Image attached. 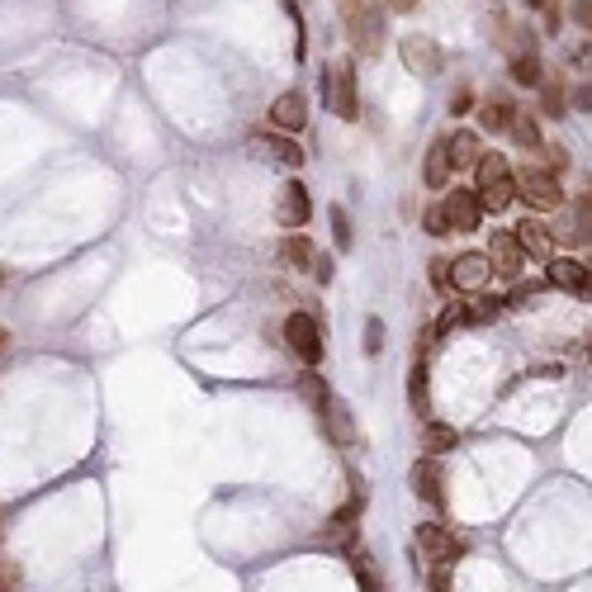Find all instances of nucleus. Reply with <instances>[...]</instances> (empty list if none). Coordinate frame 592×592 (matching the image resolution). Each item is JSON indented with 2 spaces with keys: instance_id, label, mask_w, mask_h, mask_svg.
I'll use <instances>...</instances> for the list:
<instances>
[{
  "instance_id": "f257e3e1",
  "label": "nucleus",
  "mask_w": 592,
  "mask_h": 592,
  "mask_svg": "<svg viewBox=\"0 0 592 592\" xmlns=\"http://www.w3.org/2000/svg\"><path fill=\"white\" fill-rule=\"evenodd\" d=\"M474 195L484 204V214H503L507 204L517 199V171L507 166L503 152H484L474 162Z\"/></svg>"
},
{
  "instance_id": "f03ea898",
  "label": "nucleus",
  "mask_w": 592,
  "mask_h": 592,
  "mask_svg": "<svg viewBox=\"0 0 592 592\" xmlns=\"http://www.w3.org/2000/svg\"><path fill=\"white\" fill-rule=\"evenodd\" d=\"M517 199H526V209H536V214H555V209H564L559 176L555 171H545V166H531V162L517 171Z\"/></svg>"
},
{
  "instance_id": "7ed1b4c3",
  "label": "nucleus",
  "mask_w": 592,
  "mask_h": 592,
  "mask_svg": "<svg viewBox=\"0 0 592 592\" xmlns=\"http://www.w3.org/2000/svg\"><path fill=\"white\" fill-rule=\"evenodd\" d=\"M323 90H327V105L337 119L346 124H356L360 119V81H356V67L351 62H337V67H327L323 72Z\"/></svg>"
},
{
  "instance_id": "20e7f679",
  "label": "nucleus",
  "mask_w": 592,
  "mask_h": 592,
  "mask_svg": "<svg viewBox=\"0 0 592 592\" xmlns=\"http://www.w3.org/2000/svg\"><path fill=\"white\" fill-rule=\"evenodd\" d=\"M413 555H422L427 564H455L465 555V540L455 536L450 526H441V521H422L413 531Z\"/></svg>"
},
{
  "instance_id": "39448f33",
  "label": "nucleus",
  "mask_w": 592,
  "mask_h": 592,
  "mask_svg": "<svg viewBox=\"0 0 592 592\" xmlns=\"http://www.w3.org/2000/svg\"><path fill=\"white\" fill-rule=\"evenodd\" d=\"M341 19H346V29H351L356 53L360 57H379V48H384V10L360 0L356 10H351V15H341Z\"/></svg>"
},
{
  "instance_id": "423d86ee",
  "label": "nucleus",
  "mask_w": 592,
  "mask_h": 592,
  "mask_svg": "<svg viewBox=\"0 0 592 592\" xmlns=\"http://www.w3.org/2000/svg\"><path fill=\"white\" fill-rule=\"evenodd\" d=\"M285 346H289V356H299L304 365H318L323 360V327H318V318L313 313H289Z\"/></svg>"
},
{
  "instance_id": "0eeeda50",
  "label": "nucleus",
  "mask_w": 592,
  "mask_h": 592,
  "mask_svg": "<svg viewBox=\"0 0 592 592\" xmlns=\"http://www.w3.org/2000/svg\"><path fill=\"white\" fill-rule=\"evenodd\" d=\"M398 57H403V67H408L413 76H422V81L441 76V67H446L441 43L427 38V34H403V38H398Z\"/></svg>"
},
{
  "instance_id": "6e6552de",
  "label": "nucleus",
  "mask_w": 592,
  "mask_h": 592,
  "mask_svg": "<svg viewBox=\"0 0 592 592\" xmlns=\"http://www.w3.org/2000/svg\"><path fill=\"white\" fill-rule=\"evenodd\" d=\"M488 270L498 275V280H507V285H517L521 270H526V252L517 247V237H512V228H498V233L488 237Z\"/></svg>"
},
{
  "instance_id": "1a4fd4ad",
  "label": "nucleus",
  "mask_w": 592,
  "mask_h": 592,
  "mask_svg": "<svg viewBox=\"0 0 592 592\" xmlns=\"http://www.w3.org/2000/svg\"><path fill=\"white\" fill-rule=\"evenodd\" d=\"M588 242H592V185L574 199V204H569L564 223L555 228V247H569V252H578V247H588Z\"/></svg>"
},
{
  "instance_id": "9d476101",
  "label": "nucleus",
  "mask_w": 592,
  "mask_h": 592,
  "mask_svg": "<svg viewBox=\"0 0 592 592\" xmlns=\"http://www.w3.org/2000/svg\"><path fill=\"white\" fill-rule=\"evenodd\" d=\"M275 218H280V228H289V233L308 228V218H313V195H308L304 180H285V185H280V204H275Z\"/></svg>"
},
{
  "instance_id": "9b49d317",
  "label": "nucleus",
  "mask_w": 592,
  "mask_h": 592,
  "mask_svg": "<svg viewBox=\"0 0 592 592\" xmlns=\"http://www.w3.org/2000/svg\"><path fill=\"white\" fill-rule=\"evenodd\" d=\"M545 285L564 289V294H578V299H588L592 294L588 266H583L578 256H550V261H545Z\"/></svg>"
},
{
  "instance_id": "f8f14e48",
  "label": "nucleus",
  "mask_w": 592,
  "mask_h": 592,
  "mask_svg": "<svg viewBox=\"0 0 592 592\" xmlns=\"http://www.w3.org/2000/svg\"><path fill=\"white\" fill-rule=\"evenodd\" d=\"M270 128L275 133H304V124H308V95L304 90H285V95H275V105H270Z\"/></svg>"
},
{
  "instance_id": "ddd939ff",
  "label": "nucleus",
  "mask_w": 592,
  "mask_h": 592,
  "mask_svg": "<svg viewBox=\"0 0 592 592\" xmlns=\"http://www.w3.org/2000/svg\"><path fill=\"white\" fill-rule=\"evenodd\" d=\"M252 152L256 157H266V162H275V166H285V171H304V147L294 143L289 133H256Z\"/></svg>"
},
{
  "instance_id": "4468645a",
  "label": "nucleus",
  "mask_w": 592,
  "mask_h": 592,
  "mask_svg": "<svg viewBox=\"0 0 592 592\" xmlns=\"http://www.w3.org/2000/svg\"><path fill=\"white\" fill-rule=\"evenodd\" d=\"M441 209H446L455 233H479V223H484V204H479V195H474V190H460V185L441 199Z\"/></svg>"
},
{
  "instance_id": "2eb2a0df",
  "label": "nucleus",
  "mask_w": 592,
  "mask_h": 592,
  "mask_svg": "<svg viewBox=\"0 0 592 592\" xmlns=\"http://www.w3.org/2000/svg\"><path fill=\"white\" fill-rule=\"evenodd\" d=\"M512 237H517V247L526 252V261H550V256H555V228L540 223V218H531V214L512 228Z\"/></svg>"
},
{
  "instance_id": "dca6fc26",
  "label": "nucleus",
  "mask_w": 592,
  "mask_h": 592,
  "mask_svg": "<svg viewBox=\"0 0 592 592\" xmlns=\"http://www.w3.org/2000/svg\"><path fill=\"white\" fill-rule=\"evenodd\" d=\"M408 484H413V493L427 507H436V512L446 507V488H441V460H436V455H422V460H417L413 474H408Z\"/></svg>"
},
{
  "instance_id": "f3484780",
  "label": "nucleus",
  "mask_w": 592,
  "mask_h": 592,
  "mask_svg": "<svg viewBox=\"0 0 592 592\" xmlns=\"http://www.w3.org/2000/svg\"><path fill=\"white\" fill-rule=\"evenodd\" d=\"M450 280H455V294H479V289L493 280V270H488V256L484 252H465L450 261Z\"/></svg>"
},
{
  "instance_id": "a211bd4d",
  "label": "nucleus",
  "mask_w": 592,
  "mask_h": 592,
  "mask_svg": "<svg viewBox=\"0 0 592 592\" xmlns=\"http://www.w3.org/2000/svg\"><path fill=\"white\" fill-rule=\"evenodd\" d=\"M318 422H323V431L332 436V441H337V446H356V422H351V408H346L337 394L323 403Z\"/></svg>"
},
{
  "instance_id": "6ab92c4d",
  "label": "nucleus",
  "mask_w": 592,
  "mask_h": 592,
  "mask_svg": "<svg viewBox=\"0 0 592 592\" xmlns=\"http://www.w3.org/2000/svg\"><path fill=\"white\" fill-rule=\"evenodd\" d=\"M441 143H446L450 171H469V166L484 157V143H479V133H469V128H455V133H446Z\"/></svg>"
},
{
  "instance_id": "aec40b11",
  "label": "nucleus",
  "mask_w": 592,
  "mask_h": 592,
  "mask_svg": "<svg viewBox=\"0 0 592 592\" xmlns=\"http://www.w3.org/2000/svg\"><path fill=\"white\" fill-rule=\"evenodd\" d=\"M360 507H365V493H360V488H356V493H351V503L341 507L337 517H332V521H327V526H323V540H327V545H351V540H356Z\"/></svg>"
},
{
  "instance_id": "412c9836",
  "label": "nucleus",
  "mask_w": 592,
  "mask_h": 592,
  "mask_svg": "<svg viewBox=\"0 0 592 592\" xmlns=\"http://www.w3.org/2000/svg\"><path fill=\"white\" fill-rule=\"evenodd\" d=\"M512 119H517V105H512V100H503V95L479 100V128H484V133H507Z\"/></svg>"
},
{
  "instance_id": "4be33fe9",
  "label": "nucleus",
  "mask_w": 592,
  "mask_h": 592,
  "mask_svg": "<svg viewBox=\"0 0 592 592\" xmlns=\"http://www.w3.org/2000/svg\"><path fill=\"white\" fill-rule=\"evenodd\" d=\"M450 176H455V171H450L446 143L436 138V143L427 147V162H422V185H427V190H446V185H450Z\"/></svg>"
},
{
  "instance_id": "5701e85b",
  "label": "nucleus",
  "mask_w": 592,
  "mask_h": 592,
  "mask_svg": "<svg viewBox=\"0 0 592 592\" xmlns=\"http://www.w3.org/2000/svg\"><path fill=\"white\" fill-rule=\"evenodd\" d=\"M540 114L545 119H569V86L559 76H545L540 81Z\"/></svg>"
},
{
  "instance_id": "b1692460",
  "label": "nucleus",
  "mask_w": 592,
  "mask_h": 592,
  "mask_svg": "<svg viewBox=\"0 0 592 592\" xmlns=\"http://www.w3.org/2000/svg\"><path fill=\"white\" fill-rule=\"evenodd\" d=\"M408 403L417 408V417L431 413V384H427V356H413V370H408Z\"/></svg>"
},
{
  "instance_id": "393cba45",
  "label": "nucleus",
  "mask_w": 592,
  "mask_h": 592,
  "mask_svg": "<svg viewBox=\"0 0 592 592\" xmlns=\"http://www.w3.org/2000/svg\"><path fill=\"white\" fill-rule=\"evenodd\" d=\"M460 446V431L446 427V422H422V455H446V450Z\"/></svg>"
},
{
  "instance_id": "a878e982",
  "label": "nucleus",
  "mask_w": 592,
  "mask_h": 592,
  "mask_svg": "<svg viewBox=\"0 0 592 592\" xmlns=\"http://www.w3.org/2000/svg\"><path fill=\"white\" fill-rule=\"evenodd\" d=\"M313 242H308V233H289L285 242H280V261H285L289 270H308L313 266Z\"/></svg>"
},
{
  "instance_id": "bb28decb",
  "label": "nucleus",
  "mask_w": 592,
  "mask_h": 592,
  "mask_svg": "<svg viewBox=\"0 0 592 592\" xmlns=\"http://www.w3.org/2000/svg\"><path fill=\"white\" fill-rule=\"evenodd\" d=\"M299 394H304V403L313 408V413H323V403L332 398V389H327V379L318 375V365H304V375H299Z\"/></svg>"
},
{
  "instance_id": "cd10ccee",
  "label": "nucleus",
  "mask_w": 592,
  "mask_h": 592,
  "mask_svg": "<svg viewBox=\"0 0 592 592\" xmlns=\"http://www.w3.org/2000/svg\"><path fill=\"white\" fill-rule=\"evenodd\" d=\"M507 133H512V143H517L521 152H540V143H545V138H540L536 114H526V109H517V119H512V128H507Z\"/></svg>"
},
{
  "instance_id": "c85d7f7f",
  "label": "nucleus",
  "mask_w": 592,
  "mask_h": 592,
  "mask_svg": "<svg viewBox=\"0 0 592 592\" xmlns=\"http://www.w3.org/2000/svg\"><path fill=\"white\" fill-rule=\"evenodd\" d=\"M507 72H512V81H517V86H531V90H540V81H545V67H540L536 53H517Z\"/></svg>"
},
{
  "instance_id": "c756f323",
  "label": "nucleus",
  "mask_w": 592,
  "mask_h": 592,
  "mask_svg": "<svg viewBox=\"0 0 592 592\" xmlns=\"http://www.w3.org/2000/svg\"><path fill=\"white\" fill-rule=\"evenodd\" d=\"M498 313H503V299H484V294H479L474 304L455 308V318H460V323H474V327H479V323H493Z\"/></svg>"
},
{
  "instance_id": "7c9ffc66",
  "label": "nucleus",
  "mask_w": 592,
  "mask_h": 592,
  "mask_svg": "<svg viewBox=\"0 0 592 592\" xmlns=\"http://www.w3.org/2000/svg\"><path fill=\"white\" fill-rule=\"evenodd\" d=\"M427 275H431V289L455 299V280H450V256H431L427 261Z\"/></svg>"
},
{
  "instance_id": "2f4dec72",
  "label": "nucleus",
  "mask_w": 592,
  "mask_h": 592,
  "mask_svg": "<svg viewBox=\"0 0 592 592\" xmlns=\"http://www.w3.org/2000/svg\"><path fill=\"white\" fill-rule=\"evenodd\" d=\"M422 228H427L431 237H450V233H455V228H450V218H446V209H441V204H431L427 214H422Z\"/></svg>"
},
{
  "instance_id": "473e14b6",
  "label": "nucleus",
  "mask_w": 592,
  "mask_h": 592,
  "mask_svg": "<svg viewBox=\"0 0 592 592\" xmlns=\"http://www.w3.org/2000/svg\"><path fill=\"white\" fill-rule=\"evenodd\" d=\"M356 583H360V592H384V583L375 578V564L365 555H356Z\"/></svg>"
},
{
  "instance_id": "72a5a7b5",
  "label": "nucleus",
  "mask_w": 592,
  "mask_h": 592,
  "mask_svg": "<svg viewBox=\"0 0 592 592\" xmlns=\"http://www.w3.org/2000/svg\"><path fill=\"white\" fill-rule=\"evenodd\" d=\"M540 289H545L540 280H531V285H521V280H517V289H512V299H507V308H531V304L540 299Z\"/></svg>"
},
{
  "instance_id": "f704fd0d",
  "label": "nucleus",
  "mask_w": 592,
  "mask_h": 592,
  "mask_svg": "<svg viewBox=\"0 0 592 592\" xmlns=\"http://www.w3.org/2000/svg\"><path fill=\"white\" fill-rule=\"evenodd\" d=\"M540 152H545V171H564V166H569V147L564 143H540Z\"/></svg>"
},
{
  "instance_id": "c9c22d12",
  "label": "nucleus",
  "mask_w": 592,
  "mask_h": 592,
  "mask_svg": "<svg viewBox=\"0 0 592 592\" xmlns=\"http://www.w3.org/2000/svg\"><path fill=\"white\" fill-rule=\"evenodd\" d=\"M332 237H337V247L341 252H346V247H351V218H346V209H332Z\"/></svg>"
},
{
  "instance_id": "e433bc0d",
  "label": "nucleus",
  "mask_w": 592,
  "mask_h": 592,
  "mask_svg": "<svg viewBox=\"0 0 592 592\" xmlns=\"http://www.w3.org/2000/svg\"><path fill=\"white\" fill-rule=\"evenodd\" d=\"M379 351H384V323L370 318V323H365V356H379Z\"/></svg>"
},
{
  "instance_id": "4c0bfd02",
  "label": "nucleus",
  "mask_w": 592,
  "mask_h": 592,
  "mask_svg": "<svg viewBox=\"0 0 592 592\" xmlns=\"http://www.w3.org/2000/svg\"><path fill=\"white\" fill-rule=\"evenodd\" d=\"M427 592H450V564H431Z\"/></svg>"
},
{
  "instance_id": "58836bf2",
  "label": "nucleus",
  "mask_w": 592,
  "mask_h": 592,
  "mask_svg": "<svg viewBox=\"0 0 592 592\" xmlns=\"http://www.w3.org/2000/svg\"><path fill=\"white\" fill-rule=\"evenodd\" d=\"M569 67H578V72L592 76V38H588V43H578L574 53H569Z\"/></svg>"
},
{
  "instance_id": "ea45409f",
  "label": "nucleus",
  "mask_w": 592,
  "mask_h": 592,
  "mask_svg": "<svg viewBox=\"0 0 592 592\" xmlns=\"http://www.w3.org/2000/svg\"><path fill=\"white\" fill-rule=\"evenodd\" d=\"M569 15H574L578 29H588V34H592V0H574V5H569Z\"/></svg>"
},
{
  "instance_id": "a19ab883",
  "label": "nucleus",
  "mask_w": 592,
  "mask_h": 592,
  "mask_svg": "<svg viewBox=\"0 0 592 592\" xmlns=\"http://www.w3.org/2000/svg\"><path fill=\"white\" fill-rule=\"evenodd\" d=\"M469 109H474V90H455V95H450V114H469Z\"/></svg>"
},
{
  "instance_id": "79ce46f5",
  "label": "nucleus",
  "mask_w": 592,
  "mask_h": 592,
  "mask_svg": "<svg viewBox=\"0 0 592 592\" xmlns=\"http://www.w3.org/2000/svg\"><path fill=\"white\" fill-rule=\"evenodd\" d=\"M313 280H318V285H327V280H332V256H313Z\"/></svg>"
},
{
  "instance_id": "37998d69",
  "label": "nucleus",
  "mask_w": 592,
  "mask_h": 592,
  "mask_svg": "<svg viewBox=\"0 0 592 592\" xmlns=\"http://www.w3.org/2000/svg\"><path fill=\"white\" fill-rule=\"evenodd\" d=\"M569 109H592V86H578L574 95H569Z\"/></svg>"
},
{
  "instance_id": "c03bdc74",
  "label": "nucleus",
  "mask_w": 592,
  "mask_h": 592,
  "mask_svg": "<svg viewBox=\"0 0 592 592\" xmlns=\"http://www.w3.org/2000/svg\"><path fill=\"white\" fill-rule=\"evenodd\" d=\"M10 356V332H5V327H0V360Z\"/></svg>"
},
{
  "instance_id": "a18cd8bd",
  "label": "nucleus",
  "mask_w": 592,
  "mask_h": 592,
  "mask_svg": "<svg viewBox=\"0 0 592 592\" xmlns=\"http://www.w3.org/2000/svg\"><path fill=\"white\" fill-rule=\"evenodd\" d=\"M389 5H394V10H413L417 0H389Z\"/></svg>"
},
{
  "instance_id": "49530a36",
  "label": "nucleus",
  "mask_w": 592,
  "mask_h": 592,
  "mask_svg": "<svg viewBox=\"0 0 592 592\" xmlns=\"http://www.w3.org/2000/svg\"><path fill=\"white\" fill-rule=\"evenodd\" d=\"M583 266H588V285H592V256H588V261H583Z\"/></svg>"
},
{
  "instance_id": "de8ad7c7",
  "label": "nucleus",
  "mask_w": 592,
  "mask_h": 592,
  "mask_svg": "<svg viewBox=\"0 0 592 592\" xmlns=\"http://www.w3.org/2000/svg\"><path fill=\"white\" fill-rule=\"evenodd\" d=\"M526 5H545V0H526Z\"/></svg>"
},
{
  "instance_id": "09e8293b",
  "label": "nucleus",
  "mask_w": 592,
  "mask_h": 592,
  "mask_svg": "<svg viewBox=\"0 0 592 592\" xmlns=\"http://www.w3.org/2000/svg\"><path fill=\"white\" fill-rule=\"evenodd\" d=\"M588 360H592V337H588Z\"/></svg>"
},
{
  "instance_id": "8fccbe9b",
  "label": "nucleus",
  "mask_w": 592,
  "mask_h": 592,
  "mask_svg": "<svg viewBox=\"0 0 592 592\" xmlns=\"http://www.w3.org/2000/svg\"><path fill=\"white\" fill-rule=\"evenodd\" d=\"M0 280H5V275H0Z\"/></svg>"
}]
</instances>
